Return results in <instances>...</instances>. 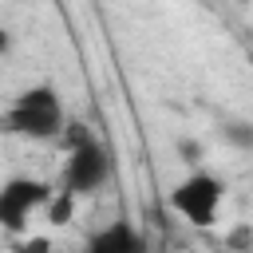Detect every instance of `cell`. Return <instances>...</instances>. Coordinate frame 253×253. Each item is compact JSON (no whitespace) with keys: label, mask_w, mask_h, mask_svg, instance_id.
<instances>
[{"label":"cell","mask_w":253,"mask_h":253,"mask_svg":"<svg viewBox=\"0 0 253 253\" xmlns=\"http://www.w3.org/2000/svg\"><path fill=\"white\" fill-rule=\"evenodd\" d=\"M63 126H67V115H63V99L51 83H36V87H24L12 107L4 111L0 119V130L8 134H20V138H32V142H51V138H63Z\"/></svg>","instance_id":"6da1fadb"},{"label":"cell","mask_w":253,"mask_h":253,"mask_svg":"<svg viewBox=\"0 0 253 253\" xmlns=\"http://www.w3.org/2000/svg\"><path fill=\"white\" fill-rule=\"evenodd\" d=\"M63 142H67V162H63L59 190H67L75 202L99 194L107 186V178H111V150L95 134H87L79 123L63 126Z\"/></svg>","instance_id":"7a4b0ae2"},{"label":"cell","mask_w":253,"mask_h":253,"mask_svg":"<svg viewBox=\"0 0 253 253\" xmlns=\"http://www.w3.org/2000/svg\"><path fill=\"white\" fill-rule=\"evenodd\" d=\"M221 202H225V182L206 174V170H194L170 186V210L194 229H210L217 221Z\"/></svg>","instance_id":"3957f363"},{"label":"cell","mask_w":253,"mask_h":253,"mask_svg":"<svg viewBox=\"0 0 253 253\" xmlns=\"http://www.w3.org/2000/svg\"><path fill=\"white\" fill-rule=\"evenodd\" d=\"M51 186L43 178H32V174H16L8 182H0V229L8 233H24L32 213L47 210L51 202Z\"/></svg>","instance_id":"277c9868"},{"label":"cell","mask_w":253,"mask_h":253,"mask_svg":"<svg viewBox=\"0 0 253 253\" xmlns=\"http://www.w3.org/2000/svg\"><path fill=\"white\" fill-rule=\"evenodd\" d=\"M83 253H150V245H146V237L134 221L115 217L83 241Z\"/></svg>","instance_id":"5b68a950"},{"label":"cell","mask_w":253,"mask_h":253,"mask_svg":"<svg viewBox=\"0 0 253 253\" xmlns=\"http://www.w3.org/2000/svg\"><path fill=\"white\" fill-rule=\"evenodd\" d=\"M71 217H75V198H71L67 190H55L51 202H47V221H51V225H67Z\"/></svg>","instance_id":"8992f818"},{"label":"cell","mask_w":253,"mask_h":253,"mask_svg":"<svg viewBox=\"0 0 253 253\" xmlns=\"http://www.w3.org/2000/svg\"><path fill=\"white\" fill-rule=\"evenodd\" d=\"M221 138H225L229 146H237V150H253V126H249V123H241V119L221 123Z\"/></svg>","instance_id":"52a82bcc"},{"label":"cell","mask_w":253,"mask_h":253,"mask_svg":"<svg viewBox=\"0 0 253 253\" xmlns=\"http://www.w3.org/2000/svg\"><path fill=\"white\" fill-rule=\"evenodd\" d=\"M16 253H51V237L32 233V237H24V241L16 245Z\"/></svg>","instance_id":"ba28073f"},{"label":"cell","mask_w":253,"mask_h":253,"mask_svg":"<svg viewBox=\"0 0 253 253\" xmlns=\"http://www.w3.org/2000/svg\"><path fill=\"white\" fill-rule=\"evenodd\" d=\"M178 154H182L186 162H202V146H198V142H186V138H182V142H178Z\"/></svg>","instance_id":"9c48e42d"},{"label":"cell","mask_w":253,"mask_h":253,"mask_svg":"<svg viewBox=\"0 0 253 253\" xmlns=\"http://www.w3.org/2000/svg\"><path fill=\"white\" fill-rule=\"evenodd\" d=\"M8 51H12V32L0 24V55H8Z\"/></svg>","instance_id":"30bf717a"}]
</instances>
